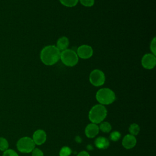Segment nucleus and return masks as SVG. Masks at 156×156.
I'll return each mask as SVG.
<instances>
[{
	"label": "nucleus",
	"instance_id": "obj_6",
	"mask_svg": "<svg viewBox=\"0 0 156 156\" xmlns=\"http://www.w3.org/2000/svg\"><path fill=\"white\" fill-rule=\"evenodd\" d=\"M89 80L91 85L94 87H100L104 84L105 76L104 72L100 69H93L90 74Z\"/></svg>",
	"mask_w": 156,
	"mask_h": 156
},
{
	"label": "nucleus",
	"instance_id": "obj_19",
	"mask_svg": "<svg viewBox=\"0 0 156 156\" xmlns=\"http://www.w3.org/2000/svg\"><path fill=\"white\" fill-rule=\"evenodd\" d=\"M121 133L115 130V131H113L110 133L109 138H110V140L111 141H117L121 138Z\"/></svg>",
	"mask_w": 156,
	"mask_h": 156
},
{
	"label": "nucleus",
	"instance_id": "obj_7",
	"mask_svg": "<svg viewBox=\"0 0 156 156\" xmlns=\"http://www.w3.org/2000/svg\"><path fill=\"white\" fill-rule=\"evenodd\" d=\"M142 66L147 69H153L156 65L155 55L152 53H147L144 54L141 58Z\"/></svg>",
	"mask_w": 156,
	"mask_h": 156
},
{
	"label": "nucleus",
	"instance_id": "obj_18",
	"mask_svg": "<svg viewBox=\"0 0 156 156\" xmlns=\"http://www.w3.org/2000/svg\"><path fill=\"white\" fill-rule=\"evenodd\" d=\"M72 153V150L68 146H63L62 147L59 151L60 156H69Z\"/></svg>",
	"mask_w": 156,
	"mask_h": 156
},
{
	"label": "nucleus",
	"instance_id": "obj_21",
	"mask_svg": "<svg viewBox=\"0 0 156 156\" xmlns=\"http://www.w3.org/2000/svg\"><path fill=\"white\" fill-rule=\"evenodd\" d=\"M80 4L87 7H92L94 4V0H79Z\"/></svg>",
	"mask_w": 156,
	"mask_h": 156
},
{
	"label": "nucleus",
	"instance_id": "obj_4",
	"mask_svg": "<svg viewBox=\"0 0 156 156\" xmlns=\"http://www.w3.org/2000/svg\"><path fill=\"white\" fill-rule=\"evenodd\" d=\"M60 59L65 66L69 67L74 66L79 62V57L76 52L71 49H66L61 51Z\"/></svg>",
	"mask_w": 156,
	"mask_h": 156
},
{
	"label": "nucleus",
	"instance_id": "obj_3",
	"mask_svg": "<svg viewBox=\"0 0 156 156\" xmlns=\"http://www.w3.org/2000/svg\"><path fill=\"white\" fill-rule=\"evenodd\" d=\"M97 101L103 105L112 104L116 99L115 92L108 88H102L98 90L96 93Z\"/></svg>",
	"mask_w": 156,
	"mask_h": 156
},
{
	"label": "nucleus",
	"instance_id": "obj_24",
	"mask_svg": "<svg viewBox=\"0 0 156 156\" xmlns=\"http://www.w3.org/2000/svg\"><path fill=\"white\" fill-rule=\"evenodd\" d=\"M77 156H90L89 153L86 151H82L78 153Z\"/></svg>",
	"mask_w": 156,
	"mask_h": 156
},
{
	"label": "nucleus",
	"instance_id": "obj_26",
	"mask_svg": "<svg viewBox=\"0 0 156 156\" xmlns=\"http://www.w3.org/2000/svg\"><path fill=\"white\" fill-rule=\"evenodd\" d=\"M87 149L88 151H91L93 149V146L91 145V144H88L87 146Z\"/></svg>",
	"mask_w": 156,
	"mask_h": 156
},
{
	"label": "nucleus",
	"instance_id": "obj_23",
	"mask_svg": "<svg viewBox=\"0 0 156 156\" xmlns=\"http://www.w3.org/2000/svg\"><path fill=\"white\" fill-rule=\"evenodd\" d=\"M32 156H44V154L41 149L35 147L32 151Z\"/></svg>",
	"mask_w": 156,
	"mask_h": 156
},
{
	"label": "nucleus",
	"instance_id": "obj_10",
	"mask_svg": "<svg viewBox=\"0 0 156 156\" xmlns=\"http://www.w3.org/2000/svg\"><path fill=\"white\" fill-rule=\"evenodd\" d=\"M136 144V138L135 136L131 134L126 135L122 140V146L127 149H132Z\"/></svg>",
	"mask_w": 156,
	"mask_h": 156
},
{
	"label": "nucleus",
	"instance_id": "obj_11",
	"mask_svg": "<svg viewBox=\"0 0 156 156\" xmlns=\"http://www.w3.org/2000/svg\"><path fill=\"white\" fill-rule=\"evenodd\" d=\"M99 132V126L94 123L88 124L85 129V134L89 138H94L98 135Z\"/></svg>",
	"mask_w": 156,
	"mask_h": 156
},
{
	"label": "nucleus",
	"instance_id": "obj_22",
	"mask_svg": "<svg viewBox=\"0 0 156 156\" xmlns=\"http://www.w3.org/2000/svg\"><path fill=\"white\" fill-rule=\"evenodd\" d=\"M150 50L151 53L155 55L156 54V39L154 37L150 44Z\"/></svg>",
	"mask_w": 156,
	"mask_h": 156
},
{
	"label": "nucleus",
	"instance_id": "obj_5",
	"mask_svg": "<svg viewBox=\"0 0 156 156\" xmlns=\"http://www.w3.org/2000/svg\"><path fill=\"white\" fill-rule=\"evenodd\" d=\"M35 147V144L33 140L29 136L21 137L16 142V149L21 153L28 154L32 152Z\"/></svg>",
	"mask_w": 156,
	"mask_h": 156
},
{
	"label": "nucleus",
	"instance_id": "obj_13",
	"mask_svg": "<svg viewBox=\"0 0 156 156\" xmlns=\"http://www.w3.org/2000/svg\"><path fill=\"white\" fill-rule=\"evenodd\" d=\"M69 44V39L66 37L63 36V37H60L57 40L55 46L61 52L62 51H64V50L68 49Z\"/></svg>",
	"mask_w": 156,
	"mask_h": 156
},
{
	"label": "nucleus",
	"instance_id": "obj_17",
	"mask_svg": "<svg viewBox=\"0 0 156 156\" xmlns=\"http://www.w3.org/2000/svg\"><path fill=\"white\" fill-rule=\"evenodd\" d=\"M9 144L6 138L2 136H0V151H5L7 149H9Z\"/></svg>",
	"mask_w": 156,
	"mask_h": 156
},
{
	"label": "nucleus",
	"instance_id": "obj_12",
	"mask_svg": "<svg viewBox=\"0 0 156 156\" xmlns=\"http://www.w3.org/2000/svg\"><path fill=\"white\" fill-rule=\"evenodd\" d=\"M94 145L99 149H105L109 147L110 141L107 138L101 136L96 138Z\"/></svg>",
	"mask_w": 156,
	"mask_h": 156
},
{
	"label": "nucleus",
	"instance_id": "obj_2",
	"mask_svg": "<svg viewBox=\"0 0 156 156\" xmlns=\"http://www.w3.org/2000/svg\"><path fill=\"white\" fill-rule=\"evenodd\" d=\"M107 110L106 107L102 104H96L91 107L89 111L88 118L92 123L100 124L106 118Z\"/></svg>",
	"mask_w": 156,
	"mask_h": 156
},
{
	"label": "nucleus",
	"instance_id": "obj_1",
	"mask_svg": "<svg viewBox=\"0 0 156 156\" xmlns=\"http://www.w3.org/2000/svg\"><path fill=\"white\" fill-rule=\"evenodd\" d=\"M60 51L55 45H48L41 51L40 57L41 62L47 66H52L60 60Z\"/></svg>",
	"mask_w": 156,
	"mask_h": 156
},
{
	"label": "nucleus",
	"instance_id": "obj_25",
	"mask_svg": "<svg viewBox=\"0 0 156 156\" xmlns=\"http://www.w3.org/2000/svg\"><path fill=\"white\" fill-rule=\"evenodd\" d=\"M75 140L77 143H80L82 141V139L79 136H76L75 138Z\"/></svg>",
	"mask_w": 156,
	"mask_h": 156
},
{
	"label": "nucleus",
	"instance_id": "obj_8",
	"mask_svg": "<svg viewBox=\"0 0 156 156\" xmlns=\"http://www.w3.org/2000/svg\"><path fill=\"white\" fill-rule=\"evenodd\" d=\"M76 53L79 58L88 59L93 56V49L90 45L82 44L77 48Z\"/></svg>",
	"mask_w": 156,
	"mask_h": 156
},
{
	"label": "nucleus",
	"instance_id": "obj_20",
	"mask_svg": "<svg viewBox=\"0 0 156 156\" xmlns=\"http://www.w3.org/2000/svg\"><path fill=\"white\" fill-rule=\"evenodd\" d=\"M2 156H19L18 154L12 149H7L3 152Z\"/></svg>",
	"mask_w": 156,
	"mask_h": 156
},
{
	"label": "nucleus",
	"instance_id": "obj_15",
	"mask_svg": "<svg viewBox=\"0 0 156 156\" xmlns=\"http://www.w3.org/2000/svg\"><path fill=\"white\" fill-rule=\"evenodd\" d=\"M140 130V127L139 125L136 123H132V124L130 125L129 127V131L130 134L133 136L137 135L139 133Z\"/></svg>",
	"mask_w": 156,
	"mask_h": 156
},
{
	"label": "nucleus",
	"instance_id": "obj_9",
	"mask_svg": "<svg viewBox=\"0 0 156 156\" xmlns=\"http://www.w3.org/2000/svg\"><path fill=\"white\" fill-rule=\"evenodd\" d=\"M46 136V133L44 130L42 129H38L34 132L32 139L35 145H41L45 143Z\"/></svg>",
	"mask_w": 156,
	"mask_h": 156
},
{
	"label": "nucleus",
	"instance_id": "obj_16",
	"mask_svg": "<svg viewBox=\"0 0 156 156\" xmlns=\"http://www.w3.org/2000/svg\"><path fill=\"white\" fill-rule=\"evenodd\" d=\"M60 2L67 7H73L79 2V0H59Z\"/></svg>",
	"mask_w": 156,
	"mask_h": 156
},
{
	"label": "nucleus",
	"instance_id": "obj_14",
	"mask_svg": "<svg viewBox=\"0 0 156 156\" xmlns=\"http://www.w3.org/2000/svg\"><path fill=\"white\" fill-rule=\"evenodd\" d=\"M99 129L104 133H108L112 130V126L107 121H102L100 123Z\"/></svg>",
	"mask_w": 156,
	"mask_h": 156
}]
</instances>
